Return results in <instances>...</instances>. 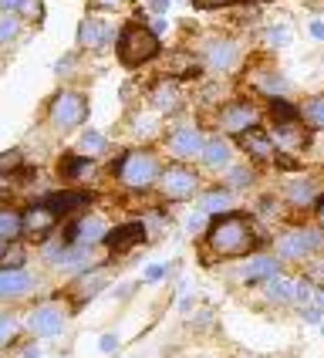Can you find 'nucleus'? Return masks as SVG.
<instances>
[{
	"label": "nucleus",
	"instance_id": "1",
	"mask_svg": "<svg viewBox=\"0 0 324 358\" xmlns=\"http://www.w3.org/2000/svg\"><path fill=\"white\" fill-rule=\"evenodd\" d=\"M206 243L220 257H240L246 250H253V230H250V223L243 217H223L209 227Z\"/></svg>",
	"mask_w": 324,
	"mask_h": 358
},
{
	"label": "nucleus",
	"instance_id": "2",
	"mask_svg": "<svg viewBox=\"0 0 324 358\" xmlns=\"http://www.w3.org/2000/svg\"><path fill=\"white\" fill-rule=\"evenodd\" d=\"M159 55V34L152 27H142V24H128L119 38V58L122 64L135 68V64H145Z\"/></svg>",
	"mask_w": 324,
	"mask_h": 358
},
{
	"label": "nucleus",
	"instance_id": "3",
	"mask_svg": "<svg viewBox=\"0 0 324 358\" xmlns=\"http://www.w3.org/2000/svg\"><path fill=\"white\" fill-rule=\"evenodd\" d=\"M119 176L128 189H145L159 179V162L152 152H128L119 162Z\"/></svg>",
	"mask_w": 324,
	"mask_h": 358
},
{
	"label": "nucleus",
	"instance_id": "4",
	"mask_svg": "<svg viewBox=\"0 0 324 358\" xmlns=\"http://www.w3.org/2000/svg\"><path fill=\"white\" fill-rule=\"evenodd\" d=\"M321 243H324L321 230H287L277 240V254L284 260H304V257H311Z\"/></svg>",
	"mask_w": 324,
	"mask_h": 358
},
{
	"label": "nucleus",
	"instance_id": "5",
	"mask_svg": "<svg viewBox=\"0 0 324 358\" xmlns=\"http://www.w3.org/2000/svg\"><path fill=\"white\" fill-rule=\"evenodd\" d=\"M84 115H88V105H84V99L78 92H61L54 99V105H51V122L58 129H75Z\"/></svg>",
	"mask_w": 324,
	"mask_h": 358
},
{
	"label": "nucleus",
	"instance_id": "6",
	"mask_svg": "<svg viewBox=\"0 0 324 358\" xmlns=\"http://www.w3.org/2000/svg\"><path fill=\"white\" fill-rule=\"evenodd\" d=\"M159 193L165 199H186L196 193V176L189 173V169H182V166H172V169H165L159 176Z\"/></svg>",
	"mask_w": 324,
	"mask_h": 358
},
{
	"label": "nucleus",
	"instance_id": "7",
	"mask_svg": "<svg viewBox=\"0 0 324 358\" xmlns=\"http://www.w3.org/2000/svg\"><path fill=\"white\" fill-rule=\"evenodd\" d=\"M260 119V112L253 108V105H246V101H237V105H226L223 108V132H233V136H243V132H250L253 125Z\"/></svg>",
	"mask_w": 324,
	"mask_h": 358
},
{
	"label": "nucleus",
	"instance_id": "8",
	"mask_svg": "<svg viewBox=\"0 0 324 358\" xmlns=\"http://www.w3.org/2000/svg\"><path fill=\"white\" fill-rule=\"evenodd\" d=\"M270 139H274V145L281 149L284 156H294V152H301L304 145L311 142V139H307V129H304L297 119H294V122H277Z\"/></svg>",
	"mask_w": 324,
	"mask_h": 358
},
{
	"label": "nucleus",
	"instance_id": "9",
	"mask_svg": "<svg viewBox=\"0 0 324 358\" xmlns=\"http://www.w3.org/2000/svg\"><path fill=\"white\" fill-rule=\"evenodd\" d=\"M27 328H31L38 338H58L61 331H64V315H61L54 304H44V308H38V311L27 318Z\"/></svg>",
	"mask_w": 324,
	"mask_h": 358
},
{
	"label": "nucleus",
	"instance_id": "10",
	"mask_svg": "<svg viewBox=\"0 0 324 358\" xmlns=\"http://www.w3.org/2000/svg\"><path fill=\"white\" fill-rule=\"evenodd\" d=\"M237 61H240V48H237V41H209L206 44V64L209 68H216V71H230V68H237Z\"/></svg>",
	"mask_w": 324,
	"mask_h": 358
},
{
	"label": "nucleus",
	"instance_id": "11",
	"mask_svg": "<svg viewBox=\"0 0 324 358\" xmlns=\"http://www.w3.org/2000/svg\"><path fill=\"white\" fill-rule=\"evenodd\" d=\"M202 136L200 129H193V125H182L176 129L172 136H169V149H172V156H182V159H193V156H202Z\"/></svg>",
	"mask_w": 324,
	"mask_h": 358
},
{
	"label": "nucleus",
	"instance_id": "12",
	"mask_svg": "<svg viewBox=\"0 0 324 358\" xmlns=\"http://www.w3.org/2000/svg\"><path fill=\"white\" fill-rule=\"evenodd\" d=\"M281 274V260L277 257H267V254H257V257H250L243 264L240 271H237V278L246 280V284H253V280H270Z\"/></svg>",
	"mask_w": 324,
	"mask_h": 358
},
{
	"label": "nucleus",
	"instance_id": "13",
	"mask_svg": "<svg viewBox=\"0 0 324 358\" xmlns=\"http://www.w3.org/2000/svg\"><path fill=\"white\" fill-rule=\"evenodd\" d=\"M34 287V278L24 267H0V298H20Z\"/></svg>",
	"mask_w": 324,
	"mask_h": 358
},
{
	"label": "nucleus",
	"instance_id": "14",
	"mask_svg": "<svg viewBox=\"0 0 324 358\" xmlns=\"http://www.w3.org/2000/svg\"><path fill=\"white\" fill-rule=\"evenodd\" d=\"M54 220H58L54 206H51V203H40V206H31V210L24 213V230H27L31 237H44V234L54 227Z\"/></svg>",
	"mask_w": 324,
	"mask_h": 358
},
{
	"label": "nucleus",
	"instance_id": "15",
	"mask_svg": "<svg viewBox=\"0 0 324 358\" xmlns=\"http://www.w3.org/2000/svg\"><path fill=\"white\" fill-rule=\"evenodd\" d=\"M142 240H145V227H142V223H122L112 234H105V243H108L112 250H128V247H135Z\"/></svg>",
	"mask_w": 324,
	"mask_h": 358
},
{
	"label": "nucleus",
	"instance_id": "16",
	"mask_svg": "<svg viewBox=\"0 0 324 358\" xmlns=\"http://www.w3.org/2000/svg\"><path fill=\"white\" fill-rule=\"evenodd\" d=\"M240 145L250 152V156H253V159H260V162H267V159H274V156H277V145H274V139H270V136H263V132H257V129L243 132Z\"/></svg>",
	"mask_w": 324,
	"mask_h": 358
},
{
	"label": "nucleus",
	"instance_id": "17",
	"mask_svg": "<svg viewBox=\"0 0 324 358\" xmlns=\"http://www.w3.org/2000/svg\"><path fill=\"white\" fill-rule=\"evenodd\" d=\"M101 237H105V227H101V220H95V217L78 220V223L71 227V234H68V240H71V243H78V247L98 243Z\"/></svg>",
	"mask_w": 324,
	"mask_h": 358
},
{
	"label": "nucleus",
	"instance_id": "18",
	"mask_svg": "<svg viewBox=\"0 0 324 358\" xmlns=\"http://www.w3.org/2000/svg\"><path fill=\"white\" fill-rule=\"evenodd\" d=\"M230 156H233V149H230L226 139H209L202 145V162H206L209 169H226V166H230Z\"/></svg>",
	"mask_w": 324,
	"mask_h": 358
},
{
	"label": "nucleus",
	"instance_id": "19",
	"mask_svg": "<svg viewBox=\"0 0 324 358\" xmlns=\"http://www.w3.org/2000/svg\"><path fill=\"white\" fill-rule=\"evenodd\" d=\"M108 41V27L95 17H84L81 20V31H78V44L81 48H101Z\"/></svg>",
	"mask_w": 324,
	"mask_h": 358
},
{
	"label": "nucleus",
	"instance_id": "20",
	"mask_svg": "<svg viewBox=\"0 0 324 358\" xmlns=\"http://www.w3.org/2000/svg\"><path fill=\"white\" fill-rule=\"evenodd\" d=\"M297 291H301V280L281 278V274L267 280V298L270 301H294L297 304Z\"/></svg>",
	"mask_w": 324,
	"mask_h": 358
},
{
	"label": "nucleus",
	"instance_id": "21",
	"mask_svg": "<svg viewBox=\"0 0 324 358\" xmlns=\"http://www.w3.org/2000/svg\"><path fill=\"white\" fill-rule=\"evenodd\" d=\"M152 105L159 112H176L179 108V88H176V81H159L156 92H152Z\"/></svg>",
	"mask_w": 324,
	"mask_h": 358
},
{
	"label": "nucleus",
	"instance_id": "22",
	"mask_svg": "<svg viewBox=\"0 0 324 358\" xmlns=\"http://www.w3.org/2000/svg\"><path fill=\"white\" fill-rule=\"evenodd\" d=\"M287 203H290V206H311V203H318L314 182H311V179H294V182L287 186Z\"/></svg>",
	"mask_w": 324,
	"mask_h": 358
},
{
	"label": "nucleus",
	"instance_id": "23",
	"mask_svg": "<svg viewBox=\"0 0 324 358\" xmlns=\"http://www.w3.org/2000/svg\"><path fill=\"white\" fill-rule=\"evenodd\" d=\"M301 115L311 129H324V95H314L301 105Z\"/></svg>",
	"mask_w": 324,
	"mask_h": 358
},
{
	"label": "nucleus",
	"instance_id": "24",
	"mask_svg": "<svg viewBox=\"0 0 324 358\" xmlns=\"http://www.w3.org/2000/svg\"><path fill=\"white\" fill-rule=\"evenodd\" d=\"M91 169H95V162L88 159V156H68V159H64V166H61V173H64L68 179L91 176Z\"/></svg>",
	"mask_w": 324,
	"mask_h": 358
},
{
	"label": "nucleus",
	"instance_id": "25",
	"mask_svg": "<svg viewBox=\"0 0 324 358\" xmlns=\"http://www.w3.org/2000/svg\"><path fill=\"white\" fill-rule=\"evenodd\" d=\"M24 230V217L14 210H0V240H14Z\"/></svg>",
	"mask_w": 324,
	"mask_h": 358
},
{
	"label": "nucleus",
	"instance_id": "26",
	"mask_svg": "<svg viewBox=\"0 0 324 358\" xmlns=\"http://www.w3.org/2000/svg\"><path fill=\"white\" fill-rule=\"evenodd\" d=\"M257 88L267 92L270 99H281L284 92H287V81H284L281 75H260V78H257Z\"/></svg>",
	"mask_w": 324,
	"mask_h": 358
},
{
	"label": "nucleus",
	"instance_id": "27",
	"mask_svg": "<svg viewBox=\"0 0 324 358\" xmlns=\"http://www.w3.org/2000/svg\"><path fill=\"white\" fill-rule=\"evenodd\" d=\"M81 203H88V193H64V196H54L51 199V206H54V213H68V210H75Z\"/></svg>",
	"mask_w": 324,
	"mask_h": 358
},
{
	"label": "nucleus",
	"instance_id": "28",
	"mask_svg": "<svg viewBox=\"0 0 324 358\" xmlns=\"http://www.w3.org/2000/svg\"><path fill=\"white\" fill-rule=\"evenodd\" d=\"M230 203H233L230 193H206L202 196V213H223V210H230Z\"/></svg>",
	"mask_w": 324,
	"mask_h": 358
},
{
	"label": "nucleus",
	"instance_id": "29",
	"mask_svg": "<svg viewBox=\"0 0 324 358\" xmlns=\"http://www.w3.org/2000/svg\"><path fill=\"white\" fill-rule=\"evenodd\" d=\"M270 115L277 122H294L301 115V108H294L290 101H284V99H270Z\"/></svg>",
	"mask_w": 324,
	"mask_h": 358
},
{
	"label": "nucleus",
	"instance_id": "30",
	"mask_svg": "<svg viewBox=\"0 0 324 358\" xmlns=\"http://www.w3.org/2000/svg\"><path fill=\"white\" fill-rule=\"evenodd\" d=\"M263 38H267V44H270V48H284V44H290V38H294V34H290V27H287V24H270Z\"/></svg>",
	"mask_w": 324,
	"mask_h": 358
},
{
	"label": "nucleus",
	"instance_id": "31",
	"mask_svg": "<svg viewBox=\"0 0 324 358\" xmlns=\"http://www.w3.org/2000/svg\"><path fill=\"white\" fill-rule=\"evenodd\" d=\"M17 31H20V24L14 14H0V44H3V41H14Z\"/></svg>",
	"mask_w": 324,
	"mask_h": 358
},
{
	"label": "nucleus",
	"instance_id": "32",
	"mask_svg": "<svg viewBox=\"0 0 324 358\" xmlns=\"http://www.w3.org/2000/svg\"><path fill=\"white\" fill-rule=\"evenodd\" d=\"M101 149H105L101 132H84V136H81V152H88V156H91V152H101Z\"/></svg>",
	"mask_w": 324,
	"mask_h": 358
},
{
	"label": "nucleus",
	"instance_id": "33",
	"mask_svg": "<svg viewBox=\"0 0 324 358\" xmlns=\"http://www.w3.org/2000/svg\"><path fill=\"white\" fill-rule=\"evenodd\" d=\"M14 335H17V321L10 318V315H0V348L14 338Z\"/></svg>",
	"mask_w": 324,
	"mask_h": 358
},
{
	"label": "nucleus",
	"instance_id": "34",
	"mask_svg": "<svg viewBox=\"0 0 324 358\" xmlns=\"http://www.w3.org/2000/svg\"><path fill=\"white\" fill-rule=\"evenodd\" d=\"M17 166H20V152H17V149H10V152H3V156H0V173H14Z\"/></svg>",
	"mask_w": 324,
	"mask_h": 358
},
{
	"label": "nucleus",
	"instance_id": "35",
	"mask_svg": "<svg viewBox=\"0 0 324 358\" xmlns=\"http://www.w3.org/2000/svg\"><path fill=\"white\" fill-rule=\"evenodd\" d=\"M250 179H253V173H250V169H230V186H237V189H240V186H246V182H250Z\"/></svg>",
	"mask_w": 324,
	"mask_h": 358
},
{
	"label": "nucleus",
	"instance_id": "36",
	"mask_svg": "<svg viewBox=\"0 0 324 358\" xmlns=\"http://www.w3.org/2000/svg\"><path fill=\"white\" fill-rule=\"evenodd\" d=\"M20 260H24V250H20V247H14L7 257H0V267H20Z\"/></svg>",
	"mask_w": 324,
	"mask_h": 358
},
{
	"label": "nucleus",
	"instance_id": "37",
	"mask_svg": "<svg viewBox=\"0 0 324 358\" xmlns=\"http://www.w3.org/2000/svg\"><path fill=\"white\" fill-rule=\"evenodd\" d=\"M202 223H206V213H193V217H186V230L196 234V230H202Z\"/></svg>",
	"mask_w": 324,
	"mask_h": 358
},
{
	"label": "nucleus",
	"instance_id": "38",
	"mask_svg": "<svg viewBox=\"0 0 324 358\" xmlns=\"http://www.w3.org/2000/svg\"><path fill=\"white\" fill-rule=\"evenodd\" d=\"M24 7H27V0H0L3 14H14V10H24Z\"/></svg>",
	"mask_w": 324,
	"mask_h": 358
},
{
	"label": "nucleus",
	"instance_id": "39",
	"mask_svg": "<svg viewBox=\"0 0 324 358\" xmlns=\"http://www.w3.org/2000/svg\"><path fill=\"white\" fill-rule=\"evenodd\" d=\"M165 271H169L165 264H152V267L145 271V280H162V278H165Z\"/></svg>",
	"mask_w": 324,
	"mask_h": 358
},
{
	"label": "nucleus",
	"instance_id": "40",
	"mask_svg": "<svg viewBox=\"0 0 324 358\" xmlns=\"http://www.w3.org/2000/svg\"><path fill=\"white\" fill-rule=\"evenodd\" d=\"M304 318L311 321V324H321L324 315H321V308H318V304H311V308H304Z\"/></svg>",
	"mask_w": 324,
	"mask_h": 358
},
{
	"label": "nucleus",
	"instance_id": "41",
	"mask_svg": "<svg viewBox=\"0 0 324 358\" xmlns=\"http://www.w3.org/2000/svg\"><path fill=\"white\" fill-rule=\"evenodd\" d=\"M307 280H314V284H324V260H321V264H311V271H307Z\"/></svg>",
	"mask_w": 324,
	"mask_h": 358
},
{
	"label": "nucleus",
	"instance_id": "42",
	"mask_svg": "<svg viewBox=\"0 0 324 358\" xmlns=\"http://www.w3.org/2000/svg\"><path fill=\"white\" fill-rule=\"evenodd\" d=\"M98 345H101V352H108V355H112V352H115V345H119V338H115V335H105Z\"/></svg>",
	"mask_w": 324,
	"mask_h": 358
},
{
	"label": "nucleus",
	"instance_id": "43",
	"mask_svg": "<svg viewBox=\"0 0 324 358\" xmlns=\"http://www.w3.org/2000/svg\"><path fill=\"white\" fill-rule=\"evenodd\" d=\"M311 38L324 41V20H311Z\"/></svg>",
	"mask_w": 324,
	"mask_h": 358
},
{
	"label": "nucleus",
	"instance_id": "44",
	"mask_svg": "<svg viewBox=\"0 0 324 358\" xmlns=\"http://www.w3.org/2000/svg\"><path fill=\"white\" fill-rule=\"evenodd\" d=\"M200 7H226V3H240V0H196Z\"/></svg>",
	"mask_w": 324,
	"mask_h": 358
},
{
	"label": "nucleus",
	"instance_id": "45",
	"mask_svg": "<svg viewBox=\"0 0 324 358\" xmlns=\"http://www.w3.org/2000/svg\"><path fill=\"white\" fill-rule=\"evenodd\" d=\"M169 3H172V0H152V10H156V14H165Z\"/></svg>",
	"mask_w": 324,
	"mask_h": 358
},
{
	"label": "nucleus",
	"instance_id": "46",
	"mask_svg": "<svg viewBox=\"0 0 324 358\" xmlns=\"http://www.w3.org/2000/svg\"><path fill=\"white\" fill-rule=\"evenodd\" d=\"M24 358H40V348H34V345H27V348H24Z\"/></svg>",
	"mask_w": 324,
	"mask_h": 358
},
{
	"label": "nucleus",
	"instance_id": "47",
	"mask_svg": "<svg viewBox=\"0 0 324 358\" xmlns=\"http://www.w3.org/2000/svg\"><path fill=\"white\" fill-rule=\"evenodd\" d=\"M314 304L324 311V287H318V291H314Z\"/></svg>",
	"mask_w": 324,
	"mask_h": 358
},
{
	"label": "nucleus",
	"instance_id": "48",
	"mask_svg": "<svg viewBox=\"0 0 324 358\" xmlns=\"http://www.w3.org/2000/svg\"><path fill=\"white\" fill-rule=\"evenodd\" d=\"M98 7H115V3H122V0H95Z\"/></svg>",
	"mask_w": 324,
	"mask_h": 358
},
{
	"label": "nucleus",
	"instance_id": "49",
	"mask_svg": "<svg viewBox=\"0 0 324 358\" xmlns=\"http://www.w3.org/2000/svg\"><path fill=\"white\" fill-rule=\"evenodd\" d=\"M318 220H321V223H324V196L318 199Z\"/></svg>",
	"mask_w": 324,
	"mask_h": 358
},
{
	"label": "nucleus",
	"instance_id": "50",
	"mask_svg": "<svg viewBox=\"0 0 324 358\" xmlns=\"http://www.w3.org/2000/svg\"><path fill=\"white\" fill-rule=\"evenodd\" d=\"M0 257H3V240H0Z\"/></svg>",
	"mask_w": 324,
	"mask_h": 358
},
{
	"label": "nucleus",
	"instance_id": "51",
	"mask_svg": "<svg viewBox=\"0 0 324 358\" xmlns=\"http://www.w3.org/2000/svg\"><path fill=\"white\" fill-rule=\"evenodd\" d=\"M321 335H324V321H321Z\"/></svg>",
	"mask_w": 324,
	"mask_h": 358
}]
</instances>
